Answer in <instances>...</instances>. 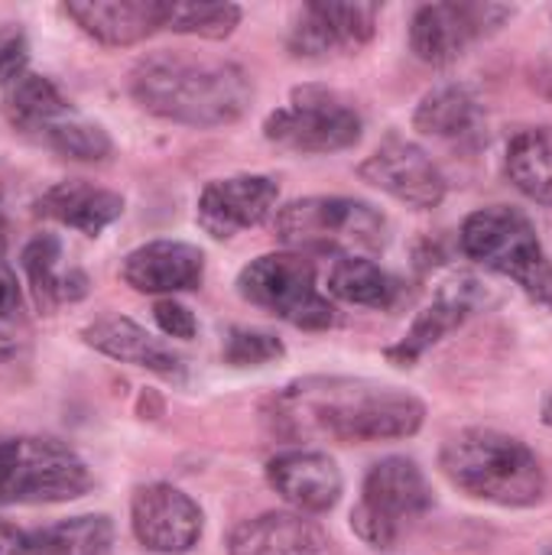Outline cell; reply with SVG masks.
Here are the masks:
<instances>
[{
  "instance_id": "cell-31",
  "label": "cell",
  "mask_w": 552,
  "mask_h": 555,
  "mask_svg": "<svg viewBox=\"0 0 552 555\" xmlns=\"http://www.w3.org/2000/svg\"><path fill=\"white\" fill-rule=\"evenodd\" d=\"M29 62L26 36L20 29H0V88L13 85Z\"/></svg>"
},
{
  "instance_id": "cell-28",
  "label": "cell",
  "mask_w": 552,
  "mask_h": 555,
  "mask_svg": "<svg viewBox=\"0 0 552 555\" xmlns=\"http://www.w3.org/2000/svg\"><path fill=\"white\" fill-rule=\"evenodd\" d=\"M241 23V7L238 3H169L166 29L172 33H189L202 39H224L234 33Z\"/></svg>"
},
{
  "instance_id": "cell-30",
  "label": "cell",
  "mask_w": 552,
  "mask_h": 555,
  "mask_svg": "<svg viewBox=\"0 0 552 555\" xmlns=\"http://www.w3.org/2000/svg\"><path fill=\"white\" fill-rule=\"evenodd\" d=\"M283 358V341L270 332L254 328H234L224 345V361L234 367H260Z\"/></svg>"
},
{
  "instance_id": "cell-4",
  "label": "cell",
  "mask_w": 552,
  "mask_h": 555,
  "mask_svg": "<svg viewBox=\"0 0 552 555\" xmlns=\"http://www.w3.org/2000/svg\"><path fill=\"white\" fill-rule=\"evenodd\" d=\"M273 231L277 241L296 254H335L338 260L377 254L387 247L384 215L368 202L342 195L290 202L280 208Z\"/></svg>"
},
{
  "instance_id": "cell-26",
  "label": "cell",
  "mask_w": 552,
  "mask_h": 555,
  "mask_svg": "<svg viewBox=\"0 0 552 555\" xmlns=\"http://www.w3.org/2000/svg\"><path fill=\"white\" fill-rule=\"evenodd\" d=\"M329 293L364 309H390L400 299V280L368 257H342L329 273Z\"/></svg>"
},
{
  "instance_id": "cell-33",
  "label": "cell",
  "mask_w": 552,
  "mask_h": 555,
  "mask_svg": "<svg viewBox=\"0 0 552 555\" xmlns=\"http://www.w3.org/2000/svg\"><path fill=\"white\" fill-rule=\"evenodd\" d=\"M20 302H23V296H20L16 273L0 260V319L16 315V312H20Z\"/></svg>"
},
{
  "instance_id": "cell-32",
  "label": "cell",
  "mask_w": 552,
  "mask_h": 555,
  "mask_svg": "<svg viewBox=\"0 0 552 555\" xmlns=\"http://www.w3.org/2000/svg\"><path fill=\"white\" fill-rule=\"evenodd\" d=\"M153 315H156V325L166 332V335H172V338H182V341H189V338H195V315L182 306V302H176V299H159L156 306H153Z\"/></svg>"
},
{
  "instance_id": "cell-5",
  "label": "cell",
  "mask_w": 552,
  "mask_h": 555,
  "mask_svg": "<svg viewBox=\"0 0 552 555\" xmlns=\"http://www.w3.org/2000/svg\"><path fill=\"white\" fill-rule=\"evenodd\" d=\"M459 244L475 263L514 280L537 306L552 309V263L530 218L508 205H491L465 218Z\"/></svg>"
},
{
  "instance_id": "cell-35",
  "label": "cell",
  "mask_w": 552,
  "mask_h": 555,
  "mask_svg": "<svg viewBox=\"0 0 552 555\" xmlns=\"http://www.w3.org/2000/svg\"><path fill=\"white\" fill-rule=\"evenodd\" d=\"M16 338L13 335H7V332H0V361H7V358H13L16 354Z\"/></svg>"
},
{
  "instance_id": "cell-17",
  "label": "cell",
  "mask_w": 552,
  "mask_h": 555,
  "mask_svg": "<svg viewBox=\"0 0 552 555\" xmlns=\"http://www.w3.org/2000/svg\"><path fill=\"white\" fill-rule=\"evenodd\" d=\"M270 488L299 514H325L342 498V472L325 452H283L267 462Z\"/></svg>"
},
{
  "instance_id": "cell-16",
  "label": "cell",
  "mask_w": 552,
  "mask_h": 555,
  "mask_svg": "<svg viewBox=\"0 0 552 555\" xmlns=\"http://www.w3.org/2000/svg\"><path fill=\"white\" fill-rule=\"evenodd\" d=\"M231 555H342L335 540L306 514L270 511L244 520L228 537Z\"/></svg>"
},
{
  "instance_id": "cell-6",
  "label": "cell",
  "mask_w": 552,
  "mask_h": 555,
  "mask_svg": "<svg viewBox=\"0 0 552 555\" xmlns=\"http://www.w3.org/2000/svg\"><path fill=\"white\" fill-rule=\"evenodd\" d=\"M91 488L88 465L59 439L0 436V507L62 504Z\"/></svg>"
},
{
  "instance_id": "cell-11",
  "label": "cell",
  "mask_w": 552,
  "mask_h": 555,
  "mask_svg": "<svg viewBox=\"0 0 552 555\" xmlns=\"http://www.w3.org/2000/svg\"><path fill=\"white\" fill-rule=\"evenodd\" d=\"M358 176L413 208H436L446 198V176L426 150L410 140L390 137L361 166Z\"/></svg>"
},
{
  "instance_id": "cell-18",
  "label": "cell",
  "mask_w": 552,
  "mask_h": 555,
  "mask_svg": "<svg viewBox=\"0 0 552 555\" xmlns=\"http://www.w3.org/2000/svg\"><path fill=\"white\" fill-rule=\"evenodd\" d=\"M65 16H72L81 26V33H88L104 46H133L166 26L169 3L166 0H78V3H65Z\"/></svg>"
},
{
  "instance_id": "cell-23",
  "label": "cell",
  "mask_w": 552,
  "mask_h": 555,
  "mask_svg": "<svg viewBox=\"0 0 552 555\" xmlns=\"http://www.w3.org/2000/svg\"><path fill=\"white\" fill-rule=\"evenodd\" d=\"M23 270L33 283L39 306L52 309L59 302H75L88 293V280L78 270H62V244L52 234H39L23 250Z\"/></svg>"
},
{
  "instance_id": "cell-12",
  "label": "cell",
  "mask_w": 552,
  "mask_h": 555,
  "mask_svg": "<svg viewBox=\"0 0 552 555\" xmlns=\"http://www.w3.org/2000/svg\"><path fill=\"white\" fill-rule=\"evenodd\" d=\"M130 524L133 537L150 553L182 555L202 540L198 504L172 485L137 488L130 501Z\"/></svg>"
},
{
  "instance_id": "cell-1",
  "label": "cell",
  "mask_w": 552,
  "mask_h": 555,
  "mask_svg": "<svg viewBox=\"0 0 552 555\" xmlns=\"http://www.w3.org/2000/svg\"><path fill=\"white\" fill-rule=\"evenodd\" d=\"M264 420L283 439L322 436L345 446H364L416 436L426 406L407 390L371 380L306 377L277 390L264 403Z\"/></svg>"
},
{
  "instance_id": "cell-25",
  "label": "cell",
  "mask_w": 552,
  "mask_h": 555,
  "mask_svg": "<svg viewBox=\"0 0 552 555\" xmlns=\"http://www.w3.org/2000/svg\"><path fill=\"white\" fill-rule=\"evenodd\" d=\"M508 176L511 182L540 205L552 208V130L550 127H527L511 137L508 143Z\"/></svg>"
},
{
  "instance_id": "cell-34",
  "label": "cell",
  "mask_w": 552,
  "mask_h": 555,
  "mask_svg": "<svg viewBox=\"0 0 552 555\" xmlns=\"http://www.w3.org/2000/svg\"><path fill=\"white\" fill-rule=\"evenodd\" d=\"M0 555H29V537L0 520Z\"/></svg>"
},
{
  "instance_id": "cell-13",
  "label": "cell",
  "mask_w": 552,
  "mask_h": 555,
  "mask_svg": "<svg viewBox=\"0 0 552 555\" xmlns=\"http://www.w3.org/2000/svg\"><path fill=\"white\" fill-rule=\"evenodd\" d=\"M488 302V289L478 276L468 273H455L452 280H446L433 302L416 315V322L410 325V332L387 348V361L397 367H410L416 364L429 348H436L446 335H452L455 328H462L482 306Z\"/></svg>"
},
{
  "instance_id": "cell-10",
  "label": "cell",
  "mask_w": 552,
  "mask_h": 555,
  "mask_svg": "<svg viewBox=\"0 0 552 555\" xmlns=\"http://www.w3.org/2000/svg\"><path fill=\"white\" fill-rule=\"evenodd\" d=\"M514 7L504 3H426L410 23V49L429 65H449L465 49L504 26Z\"/></svg>"
},
{
  "instance_id": "cell-29",
  "label": "cell",
  "mask_w": 552,
  "mask_h": 555,
  "mask_svg": "<svg viewBox=\"0 0 552 555\" xmlns=\"http://www.w3.org/2000/svg\"><path fill=\"white\" fill-rule=\"evenodd\" d=\"M42 143L49 150L68 156V159H78V163H98V159H107L111 156V137L98 124L85 120L75 111L59 127H52L42 137Z\"/></svg>"
},
{
  "instance_id": "cell-9",
  "label": "cell",
  "mask_w": 552,
  "mask_h": 555,
  "mask_svg": "<svg viewBox=\"0 0 552 555\" xmlns=\"http://www.w3.org/2000/svg\"><path fill=\"white\" fill-rule=\"evenodd\" d=\"M264 133L293 153H338L361 140V114L342 94L306 85L267 117Z\"/></svg>"
},
{
  "instance_id": "cell-37",
  "label": "cell",
  "mask_w": 552,
  "mask_h": 555,
  "mask_svg": "<svg viewBox=\"0 0 552 555\" xmlns=\"http://www.w3.org/2000/svg\"><path fill=\"white\" fill-rule=\"evenodd\" d=\"M543 420H547V423H550V426H552V400H550V403H547V410H543Z\"/></svg>"
},
{
  "instance_id": "cell-21",
  "label": "cell",
  "mask_w": 552,
  "mask_h": 555,
  "mask_svg": "<svg viewBox=\"0 0 552 555\" xmlns=\"http://www.w3.org/2000/svg\"><path fill=\"white\" fill-rule=\"evenodd\" d=\"M39 215L52 218L59 224H68L81 234H101L107 224H114L124 211V198L117 192L98 189L85 179H68L52 185L42 198H39Z\"/></svg>"
},
{
  "instance_id": "cell-22",
  "label": "cell",
  "mask_w": 552,
  "mask_h": 555,
  "mask_svg": "<svg viewBox=\"0 0 552 555\" xmlns=\"http://www.w3.org/2000/svg\"><path fill=\"white\" fill-rule=\"evenodd\" d=\"M3 114L16 130L42 143V137L59 127L72 114V107L49 78L23 72L13 85L3 88Z\"/></svg>"
},
{
  "instance_id": "cell-3",
  "label": "cell",
  "mask_w": 552,
  "mask_h": 555,
  "mask_svg": "<svg viewBox=\"0 0 552 555\" xmlns=\"http://www.w3.org/2000/svg\"><path fill=\"white\" fill-rule=\"evenodd\" d=\"M439 465L462 494L498 507H530L547 491L534 449L498 429H465L452 436Z\"/></svg>"
},
{
  "instance_id": "cell-7",
  "label": "cell",
  "mask_w": 552,
  "mask_h": 555,
  "mask_svg": "<svg viewBox=\"0 0 552 555\" xmlns=\"http://www.w3.org/2000/svg\"><path fill=\"white\" fill-rule=\"evenodd\" d=\"M429 507L433 488L423 468L410 459L390 455L368 472L361 501L351 511V527L368 546L390 550L400 540L403 527L420 520Z\"/></svg>"
},
{
  "instance_id": "cell-19",
  "label": "cell",
  "mask_w": 552,
  "mask_h": 555,
  "mask_svg": "<svg viewBox=\"0 0 552 555\" xmlns=\"http://www.w3.org/2000/svg\"><path fill=\"white\" fill-rule=\"evenodd\" d=\"M124 283L137 293H185L195 289L205 276V257L198 247L182 241H153L127 254L124 260Z\"/></svg>"
},
{
  "instance_id": "cell-20",
  "label": "cell",
  "mask_w": 552,
  "mask_h": 555,
  "mask_svg": "<svg viewBox=\"0 0 552 555\" xmlns=\"http://www.w3.org/2000/svg\"><path fill=\"white\" fill-rule=\"evenodd\" d=\"M81 338L94 351H101V354H107L114 361L153 371V374H159L166 380H179L185 374L182 358L172 348H166L159 338H153L146 328H140L133 319H127V315H101L81 332Z\"/></svg>"
},
{
  "instance_id": "cell-15",
  "label": "cell",
  "mask_w": 552,
  "mask_h": 555,
  "mask_svg": "<svg viewBox=\"0 0 552 555\" xmlns=\"http://www.w3.org/2000/svg\"><path fill=\"white\" fill-rule=\"evenodd\" d=\"M280 198V185L270 176H231L215 179L198 195V224L215 241H228L244 228L260 224Z\"/></svg>"
},
{
  "instance_id": "cell-14",
  "label": "cell",
  "mask_w": 552,
  "mask_h": 555,
  "mask_svg": "<svg viewBox=\"0 0 552 555\" xmlns=\"http://www.w3.org/2000/svg\"><path fill=\"white\" fill-rule=\"evenodd\" d=\"M377 3H342V0H312L303 7L290 49L299 59H322L332 52L364 46L377 29Z\"/></svg>"
},
{
  "instance_id": "cell-8",
  "label": "cell",
  "mask_w": 552,
  "mask_h": 555,
  "mask_svg": "<svg viewBox=\"0 0 552 555\" xmlns=\"http://www.w3.org/2000/svg\"><path fill=\"white\" fill-rule=\"evenodd\" d=\"M238 293L296 328H329L335 322V309L319 293L316 267L306 254H267L251 260L238 276Z\"/></svg>"
},
{
  "instance_id": "cell-2",
  "label": "cell",
  "mask_w": 552,
  "mask_h": 555,
  "mask_svg": "<svg viewBox=\"0 0 552 555\" xmlns=\"http://www.w3.org/2000/svg\"><path fill=\"white\" fill-rule=\"evenodd\" d=\"M130 91L150 114L189 124L221 127L244 117L254 88L241 65L192 52H150L130 72Z\"/></svg>"
},
{
  "instance_id": "cell-24",
  "label": "cell",
  "mask_w": 552,
  "mask_h": 555,
  "mask_svg": "<svg viewBox=\"0 0 552 555\" xmlns=\"http://www.w3.org/2000/svg\"><path fill=\"white\" fill-rule=\"evenodd\" d=\"M413 124L416 130L439 140H468L482 127V104L468 88L442 85L420 101Z\"/></svg>"
},
{
  "instance_id": "cell-36",
  "label": "cell",
  "mask_w": 552,
  "mask_h": 555,
  "mask_svg": "<svg viewBox=\"0 0 552 555\" xmlns=\"http://www.w3.org/2000/svg\"><path fill=\"white\" fill-rule=\"evenodd\" d=\"M7 250V211H3V195H0V257Z\"/></svg>"
},
{
  "instance_id": "cell-27",
  "label": "cell",
  "mask_w": 552,
  "mask_h": 555,
  "mask_svg": "<svg viewBox=\"0 0 552 555\" xmlns=\"http://www.w3.org/2000/svg\"><path fill=\"white\" fill-rule=\"evenodd\" d=\"M114 524L104 514L72 517L29 537V555H107Z\"/></svg>"
}]
</instances>
